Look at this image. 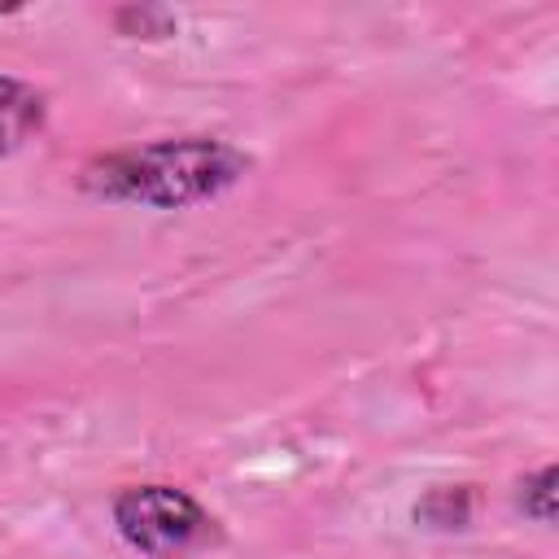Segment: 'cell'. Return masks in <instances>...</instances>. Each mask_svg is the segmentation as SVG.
Masks as SVG:
<instances>
[{
  "instance_id": "obj_1",
  "label": "cell",
  "mask_w": 559,
  "mask_h": 559,
  "mask_svg": "<svg viewBox=\"0 0 559 559\" xmlns=\"http://www.w3.org/2000/svg\"><path fill=\"white\" fill-rule=\"evenodd\" d=\"M245 170V157L218 140H162L148 148H131L92 166L87 183L105 197L148 201V205H183L197 197H214Z\"/></svg>"
},
{
  "instance_id": "obj_2",
  "label": "cell",
  "mask_w": 559,
  "mask_h": 559,
  "mask_svg": "<svg viewBox=\"0 0 559 559\" xmlns=\"http://www.w3.org/2000/svg\"><path fill=\"white\" fill-rule=\"evenodd\" d=\"M114 520H118V533L153 559L188 555V550H197L214 537V520L188 493H179L170 485L127 489L114 502Z\"/></svg>"
},
{
  "instance_id": "obj_3",
  "label": "cell",
  "mask_w": 559,
  "mask_h": 559,
  "mask_svg": "<svg viewBox=\"0 0 559 559\" xmlns=\"http://www.w3.org/2000/svg\"><path fill=\"white\" fill-rule=\"evenodd\" d=\"M39 96L13 79H0V153L17 148L39 127Z\"/></svg>"
}]
</instances>
